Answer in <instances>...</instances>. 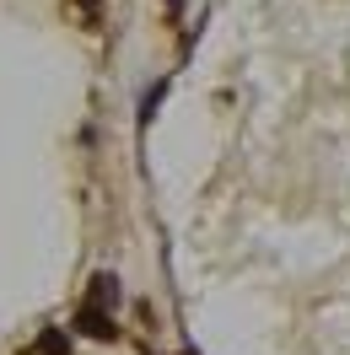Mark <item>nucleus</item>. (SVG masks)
I'll return each mask as SVG.
<instances>
[{"label": "nucleus", "mask_w": 350, "mask_h": 355, "mask_svg": "<svg viewBox=\"0 0 350 355\" xmlns=\"http://www.w3.org/2000/svg\"><path fill=\"white\" fill-rule=\"evenodd\" d=\"M76 329L87 334V339H97V345H113V339H119L113 312H108V307H92V302H81V307H76Z\"/></svg>", "instance_id": "f257e3e1"}, {"label": "nucleus", "mask_w": 350, "mask_h": 355, "mask_svg": "<svg viewBox=\"0 0 350 355\" xmlns=\"http://www.w3.org/2000/svg\"><path fill=\"white\" fill-rule=\"evenodd\" d=\"M87 302L92 307H119V275H113V269H97V275H92V291H87Z\"/></svg>", "instance_id": "f03ea898"}, {"label": "nucleus", "mask_w": 350, "mask_h": 355, "mask_svg": "<svg viewBox=\"0 0 350 355\" xmlns=\"http://www.w3.org/2000/svg\"><path fill=\"white\" fill-rule=\"evenodd\" d=\"M162 97H167V76H162L156 87H146V92H140V124H151V113L162 108Z\"/></svg>", "instance_id": "7ed1b4c3"}, {"label": "nucleus", "mask_w": 350, "mask_h": 355, "mask_svg": "<svg viewBox=\"0 0 350 355\" xmlns=\"http://www.w3.org/2000/svg\"><path fill=\"white\" fill-rule=\"evenodd\" d=\"M38 355H70V334L44 329V334H38Z\"/></svg>", "instance_id": "20e7f679"}]
</instances>
